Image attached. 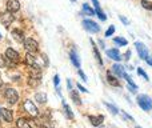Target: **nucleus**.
Segmentation results:
<instances>
[{
	"instance_id": "f257e3e1",
	"label": "nucleus",
	"mask_w": 152,
	"mask_h": 128,
	"mask_svg": "<svg viewBox=\"0 0 152 128\" xmlns=\"http://www.w3.org/2000/svg\"><path fill=\"white\" fill-rule=\"evenodd\" d=\"M137 104H139V107H142V110L150 111L152 108V100L147 95H139L137 96Z\"/></svg>"
},
{
	"instance_id": "f03ea898",
	"label": "nucleus",
	"mask_w": 152,
	"mask_h": 128,
	"mask_svg": "<svg viewBox=\"0 0 152 128\" xmlns=\"http://www.w3.org/2000/svg\"><path fill=\"white\" fill-rule=\"evenodd\" d=\"M4 96H5V99H7V102L10 103V104H15V103H18V100H19L18 91L13 89V88H7L5 89Z\"/></svg>"
},
{
	"instance_id": "7ed1b4c3",
	"label": "nucleus",
	"mask_w": 152,
	"mask_h": 128,
	"mask_svg": "<svg viewBox=\"0 0 152 128\" xmlns=\"http://www.w3.org/2000/svg\"><path fill=\"white\" fill-rule=\"evenodd\" d=\"M83 27L91 34H97L100 31V27L96 24V21L89 20V19H84L83 20Z\"/></svg>"
},
{
	"instance_id": "20e7f679",
	"label": "nucleus",
	"mask_w": 152,
	"mask_h": 128,
	"mask_svg": "<svg viewBox=\"0 0 152 128\" xmlns=\"http://www.w3.org/2000/svg\"><path fill=\"white\" fill-rule=\"evenodd\" d=\"M23 44H24V48H26V51H27V52H29V53L36 52L37 48H39V47H37L36 40L32 39V37H28V39H24Z\"/></svg>"
},
{
	"instance_id": "39448f33",
	"label": "nucleus",
	"mask_w": 152,
	"mask_h": 128,
	"mask_svg": "<svg viewBox=\"0 0 152 128\" xmlns=\"http://www.w3.org/2000/svg\"><path fill=\"white\" fill-rule=\"evenodd\" d=\"M24 110H26L31 116H37V113H39L37 107L32 103V100H29V99H27L26 102H24Z\"/></svg>"
},
{
	"instance_id": "423d86ee",
	"label": "nucleus",
	"mask_w": 152,
	"mask_h": 128,
	"mask_svg": "<svg viewBox=\"0 0 152 128\" xmlns=\"http://www.w3.org/2000/svg\"><path fill=\"white\" fill-rule=\"evenodd\" d=\"M0 19H1V23L4 24L5 27H8L10 24H12L13 21H15V18H13L12 12H10V11H7V12H3L1 16H0Z\"/></svg>"
},
{
	"instance_id": "0eeeda50",
	"label": "nucleus",
	"mask_w": 152,
	"mask_h": 128,
	"mask_svg": "<svg viewBox=\"0 0 152 128\" xmlns=\"http://www.w3.org/2000/svg\"><path fill=\"white\" fill-rule=\"evenodd\" d=\"M5 58H7L11 63H18L19 59H20V56H19V53L16 52L15 50H12V48H7V51H5Z\"/></svg>"
},
{
	"instance_id": "6e6552de",
	"label": "nucleus",
	"mask_w": 152,
	"mask_h": 128,
	"mask_svg": "<svg viewBox=\"0 0 152 128\" xmlns=\"http://www.w3.org/2000/svg\"><path fill=\"white\" fill-rule=\"evenodd\" d=\"M135 47H136L137 53H139V58H140V59H145V58L148 56V48L145 47L143 43L136 42V43H135Z\"/></svg>"
},
{
	"instance_id": "1a4fd4ad",
	"label": "nucleus",
	"mask_w": 152,
	"mask_h": 128,
	"mask_svg": "<svg viewBox=\"0 0 152 128\" xmlns=\"http://www.w3.org/2000/svg\"><path fill=\"white\" fill-rule=\"evenodd\" d=\"M7 10L12 13L18 12V11L20 10V3H19V0H8L7 1Z\"/></svg>"
},
{
	"instance_id": "9d476101",
	"label": "nucleus",
	"mask_w": 152,
	"mask_h": 128,
	"mask_svg": "<svg viewBox=\"0 0 152 128\" xmlns=\"http://www.w3.org/2000/svg\"><path fill=\"white\" fill-rule=\"evenodd\" d=\"M89 121H91L92 126L95 127H99L103 124V121H104V116L103 115H97V116H89Z\"/></svg>"
},
{
	"instance_id": "9b49d317",
	"label": "nucleus",
	"mask_w": 152,
	"mask_h": 128,
	"mask_svg": "<svg viewBox=\"0 0 152 128\" xmlns=\"http://www.w3.org/2000/svg\"><path fill=\"white\" fill-rule=\"evenodd\" d=\"M0 113L1 116L4 118L5 121H12L13 120V115H12V111L7 110V108H0Z\"/></svg>"
},
{
	"instance_id": "f8f14e48",
	"label": "nucleus",
	"mask_w": 152,
	"mask_h": 128,
	"mask_svg": "<svg viewBox=\"0 0 152 128\" xmlns=\"http://www.w3.org/2000/svg\"><path fill=\"white\" fill-rule=\"evenodd\" d=\"M107 55H108V58L113 59V60H116V61L121 60V56L119 55V51L115 50V48H112V50H107Z\"/></svg>"
},
{
	"instance_id": "ddd939ff",
	"label": "nucleus",
	"mask_w": 152,
	"mask_h": 128,
	"mask_svg": "<svg viewBox=\"0 0 152 128\" xmlns=\"http://www.w3.org/2000/svg\"><path fill=\"white\" fill-rule=\"evenodd\" d=\"M112 71L119 76V78H123L124 73H126V72H124L123 65H120V64H113L112 65Z\"/></svg>"
},
{
	"instance_id": "4468645a",
	"label": "nucleus",
	"mask_w": 152,
	"mask_h": 128,
	"mask_svg": "<svg viewBox=\"0 0 152 128\" xmlns=\"http://www.w3.org/2000/svg\"><path fill=\"white\" fill-rule=\"evenodd\" d=\"M107 81L111 84V86H113V87H119V86H120L118 78H115V76H113L112 73H110V72H107Z\"/></svg>"
},
{
	"instance_id": "2eb2a0df",
	"label": "nucleus",
	"mask_w": 152,
	"mask_h": 128,
	"mask_svg": "<svg viewBox=\"0 0 152 128\" xmlns=\"http://www.w3.org/2000/svg\"><path fill=\"white\" fill-rule=\"evenodd\" d=\"M123 78L126 79V80H127V83H128L129 89H131L132 92H135V91H136V87H137V86H136V84H135V81L131 79V76H129V75H127V73H124V76H123Z\"/></svg>"
},
{
	"instance_id": "dca6fc26",
	"label": "nucleus",
	"mask_w": 152,
	"mask_h": 128,
	"mask_svg": "<svg viewBox=\"0 0 152 128\" xmlns=\"http://www.w3.org/2000/svg\"><path fill=\"white\" fill-rule=\"evenodd\" d=\"M69 58H71V60H72V64L75 65V67H80V59H79V56H77V53L75 52V51H71V53H69Z\"/></svg>"
},
{
	"instance_id": "f3484780",
	"label": "nucleus",
	"mask_w": 152,
	"mask_h": 128,
	"mask_svg": "<svg viewBox=\"0 0 152 128\" xmlns=\"http://www.w3.org/2000/svg\"><path fill=\"white\" fill-rule=\"evenodd\" d=\"M16 128H31L29 123L23 118H19L18 121H16Z\"/></svg>"
},
{
	"instance_id": "a211bd4d",
	"label": "nucleus",
	"mask_w": 152,
	"mask_h": 128,
	"mask_svg": "<svg viewBox=\"0 0 152 128\" xmlns=\"http://www.w3.org/2000/svg\"><path fill=\"white\" fill-rule=\"evenodd\" d=\"M26 61H27V64L28 65H32L34 68H37V65H36V60H35V58H34V55L32 53H27V56H26Z\"/></svg>"
},
{
	"instance_id": "6ab92c4d",
	"label": "nucleus",
	"mask_w": 152,
	"mask_h": 128,
	"mask_svg": "<svg viewBox=\"0 0 152 128\" xmlns=\"http://www.w3.org/2000/svg\"><path fill=\"white\" fill-rule=\"evenodd\" d=\"M12 36L15 37V39L18 40L19 43L24 42V35H23V32L19 31V29H13V31H12Z\"/></svg>"
},
{
	"instance_id": "aec40b11",
	"label": "nucleus",
	"mask_w": 152,
	"mask_h": 128,
	"mask_svg": "<svg viewBox=\"0 0 152 128\" xmlns=\"http://www.w3.org/2000/svg\"><path fill=\"white\" fill-rule=\"evenodd\" d=\"M91 43H92V47H94V53H95V58H96L97 63H99V65H103V60H102V58H100V53L96 48V44H95L94 40H91Z\"/></svg>"
},
{
	"instance_id": "412c9836",
	"label": "nucleus",
	"mask_w": 152,
	"mask_h": 128,
	"mask_svg": "<svg viewBox=\"0 0 152 128\" xmlns=\"http://www.w3.org/2000/svg\"><path fill=\"white\" fill-rule=\"evenodd\" d=\"M28 86H31V87H37V86H40V79L39 78H29L28 79Z\"/></svg>"
},
{
	"instance_id": "4be33fe9",
	"label": "nucleus",
	"mask_w": 152,
	"mask_h": 128,
	"mask_svg": "<svg viewBox=\"0 0 152 128\" xmlns=\"http://www.w3.org/2000/svg\"><path fill=\"white\" fill-rule=\"evenodd\" d=\"M35 99L37 100L39 103H47V95L45 94H42V92H39V94H36L35 95Z\"/></svg>"
},
{
	"instance_id": "5701e85b",
	"label": "nucleus",
	"mask_w": 152,
	"mask_h": 128,
	"mask_svg": "<svg viewBox=\"0 0 152 128\" xmlns=\"http://www.w3.org/2000/svg\"><path fill=\"white\" fill-rule=\"evenodd\" d=\"M105 104V107L108 108V111H110L112 115H118V112H119V110L115 107V105H112V104H110V103H104Z\"/></svg>"
},
{
	"instance_id": "b1692460",
	"label": "nucleus",
	"mask_w": 152,
	"mask_h": 128,
	"mask_svg": "<svg viewBox=\"0 0 152 128\" xmlns=\"http://www.w3.org/2000/svg\"><path fill=\"white\" fill-rule=\"evenodd\" d=\"M71 99L74 100V102H75L77 105H81V100H80V97H79V94H77V92L71 91Z\"/></svg>"
},
{
	"instance_id": "393cba45",
	"label": "nucleus",
	"mask_w": 152,
	"mask_h": 128,
	"mask_svg": "<svg viewBox=\"0 0 152 128\" xmlns=\"http://www.w3.org/2000/svg\"><path fill=\"white\" fill-rule=\"evenodd\" d=\"M113 43H116L118 45H121V47L128 44V42H127L124 37H115V39H113Z\"/></svg>"
},
{
	"instance_id": "a878e982",
	"label": "nucleus",
	"mask_w": 152,
	"mask_h": 128,
	"mask_svg": "<svg viewBox=\"0 0 152 128\" xmlns=\"http://www.w3.org/2000/svg\"><path fill=\"white\" fill-rule=\"evenodd\" d=\"M63 107H64V111H66V113L68 115V119H74V113H72V111H71V108L68 107V104H66V103H63Z\"/></svg>"
},
{
	"instance_id": "bb28decb",
	"label": "nucleus",
	"mask_w": 152,
	"mask_h": 128,
	"mask_svg": "<svg viewBox=\"0 0 152 128\" xmlns=\"http://www.w3.org/2000/svg\"><path fill=\"white\" fill-rule=\"evenodd\" d=\"M83 10H84V12H86L87 15H91V16H92V15H95V11L92 10V8L89 7L88 4H83Z\"/></svg>"
},
{
	"instance_id": "cd10ccee",
	"label": "nucleus",
	"mask_w": 152,
	"mask_h": 128,
	"mask_svg": "<svg viewBox=\"0 0 152 128\" xmlns=\"http://www.w3.org/2000/svg\"><path fill=\"white\" fill-rule=\"evenodd\" d=\"M142 5H143V8H145V10L152 11V3L150 0H142Z\"/></svg>"
},
{
	"instance_id": "c85d7f7f",
	"label": "nucleus",
	"mask_w": 152,
	"mask_h": 128,
	"mask_svg": "<svg viewBox=\"0 0 152 128\" xmlns=\"http://www.w3.org/2000/svg\"><path fill=\"white\" fill-rule=\"evenodd\" d=\"M137 73H139L140 76H143V78H144L145 80H148V79H150V78L147 76V73H145V71H144V69H142V68H137Z\"/></svg>"
},
{
	"instance_id": "c756f323",
	"label": "nucleus",
	"mask_w": 152,
	"mask_h": 128,
	"mask_svg": "<svg viewBox=\"0 0 152 128\" xmlns=\"http://www.w3.org/2000/svg\"><path fill=\"white\" fill-rule=\"evenodd\" d=\"M113 32H115V27H113V26H110V28H108L107 29V31H105V36H111V35H112L113 34Z\"/></svg>"
},
{
	"instance_id": "7c9ffc66",
	"label": "nucleus",
	"mask_w": 152,
	"mask_h": 128,
	"mask_svg": "<svg viewBox=\"0 0 152 128\" xmlns=\"http://www.w3.org/2000/svg\"><path fill=\"white\" fill-rule=\"evenodd\" d=\"M95 13H96V15L99 16L100 19H102V20H105V19H107V16H105L104 13L102 12V10H100V8H99V10H96V12H95Z\"/></svg>"
},
{
	"instance_id": "2f4dec72",
	"label": "nucleus",
	"mask_w": 152,
	"mask_h": 128,
	"mask_svg": "<svg viewBox=\"0 0 152 128\" xmlns=\"http://www.w3.org/2000/svg\"><path fill=\"white\" fill-rule=\"evenodd\" d=\"M119 19H120V20H121V23H123L124 26H128V23H129V21H128V19H127V18H124L123 15H120V16H119Z\"/></svg>"
},
{
	"instance_id": "473e14b6",
	"label": "nucleus",
	"mask_w": 152,
	"mask_h": 128,
	"mask_svg": "<svg viewBox=\"0 0 152 128\" xmlns=\"http://www.w3.org/2000/svg\"><path fill=\"white\" fill-rule=\"evenodd\" d=\"M121 115L124 116V119H128V120H131V121H134V118H132L131 115H128L127 112H124V111H121Z\"/></svg>"
},
{
	"instance_id": "72a5a7b5",
	"label": "nucleus",
	"mask_w": 152,
	"mask_h": 128,
	"mask_svg": "<svg viewBox=\"0 0 152 128\" xmlns=\"http://www.w3.org/2000/svg\"><path fill=\"white\" fill-rule=\"evenodd\" d=\"M4 67H5V59L4 56L0 55V68H4Z\"/></svg>"
},
{
	"instance_id": "f704fd0d",
	"label": "nucleus",
	"mask_w": 152,
	"mask_h": 128,
	"mask_svg": "<svg viewBox=\"0 0 152 128\" xmlns=\"http://www.w3.org/2000/svg\"><path fill=\"white\" fill-rule=\"evenodd\" d=\"M76 86H77V88H79V89H80V91H81V92H86V94H87V92H88V89H87V88H84V87H83V86H81V84H80V83H77V84H76Z\"/></svg>"
},
{
	"instance_id": "c9c22d12",
	"label": "nucleus",
	"mask_w": 152,
	"mask_h": 128,
	"mask_svg": "<svg viewBox=\"0 0 152 128\" xmlns=\"http://www.w3.org/2000/svg\"><path fill=\"white\" fill-rule=\"evenodd\" d=\"M79 75H80V78L83 79L84 81H87V76L84 75V72H83V71H81V69H79Z\"/></svg>"
},
{
	"instance_id": "e433bc0d",
	"label": "nucleus",
	"mask_w": 152,
	"mask_h": 128,
	"mask_svg": "<svg viewBox=\"0 0 152 128\" xmlns=\"http://www.w3.org/2000/svg\"><path fill=\"white\" fill-rule=\"evenodd\" d=\"M53 81H55V86L59 87V83H60V79H59L58 75H55V78H53Z\"/></svg>"
},
{
	"instance_id": "4c0bfd02",
	"label": "nucleus",
	"mask_w": 152,
	"mask_h": 128,
	"mask_svg": "<svg viewBox=\"0 0 152 128\" xmlns=\"http://www.w3.org/2000/svg\"><path fill=\"white\" fill-rule=\"evenodd\" d=\"M92 3H94L95 8H96V10H99V8H100V4H99V1H97V0H92Z\"/></svg>"
},
{
	"instance_id": "58836bf2",
	"label": "nucleus",
	"mask_w": 152,
	"mask_h": 128,
	"mask_svg": "<svg viewBox=\"0 0 152 128\" xmlns=\"http://www.w3.org/2000/svg\"><path fill=\"white\" fill-rule=\"evenodd\" d=\"M124 58H126L127 60H129V58H131V51H127L126 55H124Z\"/></svg>"
},
{
	"instance_id": "ea45409f",
	"label": "nucleus",
	"mask_w": 152,
	"mask_h": 128,
	"mask_svg": "<svg viewBox=\"0 0 152 128\" xmlns=\"http://www.w3.org/2000/svg\"><path fill=\"white\" fill-rule=\"evenodd\" d=\"M145 60H147V63L150 65H152V56H147V58H145Z\"/></svg>"
},
{
	"instance_id": "a19ab883",
	"label": "nucleus",
	"mask_w": 152,
	"mask_h": 128,
	"mask_svg": "<svg viewBox=\"0 0 152 128\" xmlns=\"http://www.w3.org/2000/svg\"><path fill=\"white\" fill-rule=\"evenodd\" d=\"M67 83H68V88H69V89H72V81L68 79V80H67Z\"/></svg>"
},
{
	"instance_id": "79ce46f5",
	"label": "nucleus",
	"mask_w": 152,
	"mask_h": 128,
	"mask_svg": "<svg viewBox=\"0 0 152 128\" xmlns=\"http://www.w3.org/2000/svg\"><path fill=\"white\" fill-rule=\"evenodd\" d=\"M99 43H100V47H102V48H104V43H103L102 40H99Z\"/></svg>"
},
{
	"instance_id": "37998d69",
	"label": "nucleus",
	"mask_w": 152,
	"mask_h": 128,
	"mask_svg": "<svg viewBox=\"0 0 152 128\" xmlns=\"http://www.w3.org/2000/svg\"><path fill=\"white\" fill-rule=\"evenodd\" d=\"M1 87H3V81L0 80V88H1Z\"/></svg>"
},
{
	"instance_id": "c03bdc74",
	"label": "nucleus",
	"mask_w": 152,
	"mask_h": 128,
	"mask_svg": "<svg viewBox=\"0 0 152 128\" xmlns=\"http://www.w3.org/2000/svg\"><path fill=\"white\" fill-rule=\"evenodd\" d=\"M72 1H76V0H72Z\"/></svg>"
},
{
	"instance_id": "a18cd8bd",
	"label": "nucleus",
	"mask_w": 152,
	"mask_h": 128,
	"mask_svg": "<svg viewBox=\"0 0 152 128\" xmlns=\"http://www.w3.org/2000/svg\"><path fill=\"white\" fill-rule=\"evenodd\" d=\"M137 128H142V127H137Z\"/></svg>"
},
{
	"instance_id": "49530a36",
	"label": "nucleus",
	"mask_w": 152,
	"mask_h": 128,
	"mask_svg": "<svg viewBox=\"0 0 152 128\" xmlns=\"http://www.w3.org/2000/svg\"><path fill=\"white\" fill-rule=\"evenodd\" d=\"M0 36H1V35H0Z\"/></svg>"
}]
</instances>
